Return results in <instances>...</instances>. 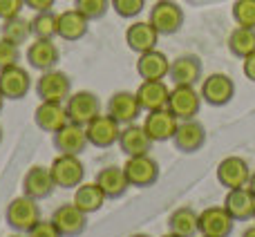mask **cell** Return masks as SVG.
I'll return each instance as SVG.
<instances>
[{"label": "cell", "mask_w": 255, "mask_h": 237, "mask_svg": "<svg viewBox=\"0 0 255 237\" xmlns=\"http://www.w3.org/2000/svg\"><path fill=\"white\" fill-rule=\"evenodd\" d=\"M224 208L229 211V215L233 217L235 222H247L255 217V195L247 186L242 188H233L226 193L224 199Z\"/></svg>", "instance_id": "cell-24"}, {"label": "cell", "mask_w": 255, "mask_h": 237, "mask_svg": "<svg viewBox=\"0 0 255 237\" xmlns=\"http://www.w3.org/2000/svg\"><path fill=\"white\" fill-rule=\"evenodd\" d=\"M130 237H148V235H141V233H139V235H130Z\"/></svg>", "instance_id": "cell-47"}, {"label": "cell", "mask_w": 255, "mask_h": 237, "mask_svg": "<svg viewBox=\"0 0 255 237\" xmlns=\"http://www.w3.org/2000/svg\"><path fill=\"white\" fill-rule=\"evenodd\" d=\"M22 9H25V0H0V20L20 16Z\"/></svg>", "instance_id": "cell-38"}, {"label": "cell", "mask_w": 255, "mask_h": 237, "mask_svg": "<svg viewBox=\"0 0 255 237\" xmlns=\"http://www.w3.org/2000/svg\"><path fill=\"white\" fill-rule=\"evenodd\" d=\"M229 52L238 58H247L255 52V29L253 27H235L229 34Z\"/></svg>", "instance_id": "cell-31"}, {"label": "cell", "mask_w": 255, "mask_h": 237, "mask_svg": "<svg viewBox=\"0 0 255 237\" xmlns=\"http://www.w3.org/2000/svg\"><path fill=\"white\" fill-rule=\"evenodd\" d=\"M242 72L251 83H255V52L251 54V56L242 58Z\"/></svg>", "instance_id": "cell-40"}, {"label": "cell", "mask_w": 255, "mask_h": 237, "mask_svg": "<svg viewBox=\"0 0 255 237\" xmlns=\"http://www.w3.org/2000/svg\"><path fill=\"white\" fill-rule=\"evenodd\" d=\"M154 2H157V0H154Z\"/></svg>", "instance_id": "cell-49"}, {"label": "cell", "mask_w": 255, "mask_h": 237, "mask_svg": "<svg viewBox=\"0 0 255 237\" xmlns=\"http://www.w3.org/2000/svg\"><path fill=\"white\" fill-rule=\"evenodd\" d=\"M242 237H255V224H253V226H249V229L242 233Z\"/></svg>", "instance_id": "cell-43"}, {"label": "cell", "mask_w": 255, "mask_h": 237, "mask_svg": "<svg viewBox=\"0 0 255 237\" xmlns=\"http://www.w3.org/2000/svg\"><path fill=\"white\" fill-rule=\"evenodd\" d=\"M65 108H67L70 121L79 123V125H88L94 117L101 115V101L90 90H81V92L70 94L65 101Z\"/></svg>", "instance_id": "cell-6"}, {"label": "cell", "mask_w": 255, "mask_h": 237, "mask_svg": "<svg viewBox=\"0 0 255 237\" xmlns=\"http://www.w3.org/2000/svg\"><path fill=\"white\" fill-rule=\"evenodd\" d=\"M247 188L251 190V193L255 195V172H251V179H249V184H247Z\"/></svg>", "instance_id": "cell-42"}, {"label": "cell", "mask_w": 255, "mask_h": 237, "mask_svg": "<svg viewBox=\"0 0 255 237\" xmlns=\"http://www.w3.org/2000/svg\"><path fill=\"white\" fill-rule=\"evenodd\" d=\"M199 94H202V101H206L208 106L222 108V106H226V103L233 101L235 83H233V79H231L229 74L215 72V74H208L206 79H202Z\"/></svg>", "instance_id": "cell-5"}, {"label": "cell", "mask_w": 255, "mask_h": 237, "mask_svg": "<svg viewBox=\"0 0 255 237\" xmlns=\"http://www.w3.org/2000/svg\"><path fill=\"white\" fill-rule=\"evenodd\" d=\"M27 237H63L61 233H58V229L54 226V222L49 220V222H45V220H40L38 224L34 226V229L27 233Z\"/></svg>", "instance_id": "cell-39"}, {"label": "cell", "mask_w": 255, "mask_h": 237, "mask_svg": "<svg viewBox=\"0 0 255 237\" xmlns=\"http://www.w3.org/2000/svg\"><path fill=\"white\" fill-rule=\"evenodd\" d=\"M136 99L143 112L163 110L168 108V97H170V88L166 81H141L139 90H136Z\"/></svg>", "instance_id": "cell-23"}, {"label": "cell", "mask_w": 255, "mask_h": 237, "mask_svg": "<svg viewBox=\"0 0 255 237\" xmlns=\"http://www.w3.org/2000/svg\"><path fill=\"white\" fill-rule=\"evenodd\" d=\"M27 61L34 70L47 72L58 65L61 52H58L56 43H52V38H34V43H29L27 47Z\"/></svg>", "instance_id": "cell-20"}, {"label": "cell", "mask_w": 255, "mask_h": 237, "mask_svg": "<svg viewBox=\"0 0 255 237\" xmlns=\"http://www.w3.org/2000/svg\"><path fill=\"white\" fill-rule=\"evenodd\" d=\"M4 220L18 233H29L36 224L40 222V208L36 204V199L20 195V197L11 199L4 211Z\"/></svg>", "instance_id": "cell-1"}, {"label": "cell", "mask_w": 255, "mask_h": 237, "mask_svg": "<svg viewBox=\"0 0 255 237\" xmlns=\"http://www.w3.org/2000/svg\"><path fill=\"white\" fill-rule=\"evenodd\" d=\"M54 188H56V184L52 179V172L45 166H31L22 177V195L36 199V202L52 197Z\"/></svg>", "instance_id": "cell-14"}, {"label": "cell", "mask_w": 255, "mask_h": 237, "mask_svg": "<svg viewBox=\"0 0 255 237\" xmlns=\"http://www.w3.org/2000/svg\"><path fill=\"white\" fill-rule=\"evenodd\" d=\"M54 2L56 0H25V7H29L31 11H49Z\"/></svg>", "instance_id": "cell-41"}, {"label": "cell", "mask_w": 255, "mask_h": 237, "mask_svg": "<svg viewBox=\"0 0 255 237\" xmlns=\"http://www.w3.org/2000/svg\"><path fill=\"white\" fill-rule=\"evenodd\" d=\"M0 143H2V125H0Z\"/></svg>", "instance_id": "cell-46"}, {"label": "cell", "mask_w": 255, "mask_h": 237, "mask_svg": "<svg viewBox=\"0 0 255 237\" xmlns=\"http://www.w3.org/2000/svg\"><path fill=\"white\" fill-rule=\"evenodd\" d=\"M161 237H179V235H175V233H166V235H161Z\"/></svg>", "instance_id": "cell-45"}, {"label": "cell", "mask_w": 255, "mask_h": 237, "mask_svg": "<svg viewBox=\"0 0 255 237\" xmlns=\"http://www.w3.org/2000/svg\"><path fill=\"white\" fill-rule=\"evenodd\" d=\"M0 36L16 45L27 43V38L31 36V20H27V18H22V16L7 18V20H2V25H0Z\"/></svg>", "instance_id": "cell-32"}, {"label": "cell", "mask_w": 255, "mask_h": 237, "mask_svg": "<svg viewBox=\"0 0 255 237\" xmlns=\"http://www.w3.org/2000/svg\"><path fill=\"white\" fill-rule=\"evenodd\" d=\"M70 121L67 117V108L65 103H56V101H40V106L34 110V123L40 127L43 132H56L58 127H63Z\"/></svg>", "instance_id": "cell-25"}, {"label": "cell", "mask_w": 255, "mask_h": 237, "mask_svg": "<svg viewBox=\"0 0 255 237\" xmlns=\"http://www.w3.org/2000/svg\"><path fill=\"white\" fill-rule=\"evenodd\" d=\"M157 40H159V31L150 25L148 20H139L132 22L130 27L126 29V43L132 52L143 54L150 52V49H157Z\"/></svg>", "instance_id": "cell-26"}, {"label": "cell", "mask_w": 255, "mask_h": 237, "mask_svg": "<svg viewBox=\"0 0 255 237\" xmlns=\"http://www.w3.org/2000/svg\"><path fill=\"white\" fill-rule=\"evenodd\" d=\"M202 108V94L195 92L193 85H175L168 97V110L179 121H188L199 115Z\"/></svg>", "instance_id": "cell-7"}, {"label": "cell", "mask_w": 255, "mask_h": 237, "mask_svg": "<svg viewBox=\"0 0 255 237\" xmlns=\"http://www.w3.org/2000/svg\"><path fill=\"white\" fill-rule=\"evenodd\" d=\"M148 22L159 31V36H172L184 25V9L172 0H157L150 9Z\"/></svg>", "instance_id": "cell-3"}, {"label": "cell", "mask_w": 255, "mask_h": 237, "mask_svg": "<svg viewBox=\"0 0 255 237\" xmlns=\"http://www.w3.org/2000/svg\"><path fill=\"white\" fill-rule=\"evenodd\" d=\"M177 125H179V118L172 115L168 108L148 112V115H145V121H143L145 132L150 134V139H152L154 143H161V141L172 139Z\"/></svg>", "instance_id": "cell-17"}, {"label": "cell", "mask_w": 255, "mask_h": 237, "mask_svg": "<svg viewBox=\"0 0 255 237\" xmlns=\"http://www.w3.org/2000/svg\"><path fill=\"white\" fill-rule=\"evenodd\" d=\"M9 237H27V235H9Z\"/></svg>", "instance_id": "cell-48"}, {"label": "cell", "mask_w": 255, "mask_h": 237, "mask_svg": "<svg viewBox=\"0 0 255 237\" xmlns=\"http://www.w3.org/2000/svg\"><path fill=\"white\" fill-rule=\"evenodd\" d=\"M99 184V188L106 193L108 199H119L124 197L128 193V188H130V181H128L126 172H124V166H108V168H101V170L97 172V179H94Z\"/></svg>", "instance_id": "cell-27"}, {"label": "cell", "mask_w": 255, "mask_h": 237, "mask_svg": "<svg viewBox=\"0 0 255 237\" xmlns=\"http://www.w3.org/2000/svg\"><path fill=\"white\" fill-rule=\"evenodd\" d=\"M85 132H88L90 145H94V148H110V145H115L119 141L121 125L106 112V115L94 117L85 125Z\"/></svg>", "instance_id": "cell-13"}, {"label": "cell", "mask_w": 255, "mask_h": 237, "mask_svg": "<svg viewBox=\"0 0 255 237\" xmlns=\"http://www.w3.org/2000/svg\"><path fill=\"white\" fill-rule=\"evenodd\" d=\"M49 172H52V179L56 184V188L72 190L83 184L85 166L76 154H58L52 161V166H49Z\"/></svg>", "instance_id": "cell-2"}, {"label": "cell", "mask_w": 255, "mask_h": 237, "mask_svg": "<svg viewBox=\"0 0 255 237\" xmlns=\"http://www.w3.org/2000/svg\"><path fill=\"white\" fill-rule=\"evenodd\" d=\"M106 199H108L106 193L99 188L97 181H92V184H81L79 188H74V204L83 213H88V215L101 211Z\"/></svg>", "instance_id": "cell-30"}, {"label": "cell", "mask_w": 255, "mask_h": 237, "mask_svg": "<svg viewBox=\"0 0 255 237\" xmlns=\"http://www.w3.org/2000/svg\"><path fill=\"white\" fill-rule=\"evenodd\" d=\"M168 79H172L175 85H197L202 81V61L195 54H181L175 61H170Z\"/></svg>", "instance_id": "cell-18"}, {"label": "cell", "mask_w": 255, "mask_h": 237, "mask_svg": "<svg viewBox=\"0 0 255 237\" xmlns=\"http://www.w3.org/2000/svg\"><path fill=\"white\" fill-rule=\"evenodd\" d=\"M31 88V79L29 72L22 65H7L0 67V92L4 94V99L9 101H20L29 94Z\"/></svg>", "instance_id": "cell-9"}, {"label": "cell", "mask_w": 255, "mask_h": 237, "mask_svg": "<svg viewBox=\"0 0 255 237\" xmlns=\"http://www.w3.org/2000/svg\"><path fill=\"white\" fill-rule=\"evenodd\" d=\"M172 143L179 152L184 154H193L197 150H202V145L206 143V130L199 121L195 118H188V121H179L175 130V136H172Z\"/></svg>", "instance_id": "cell-15"}, {"label": "cell", "mask_w": 255, "mask_h": 237, "mask_svg": "<svg viewBox=\"0 0 255 237\" xmlns=\"http://www.w3.org/2000/svg\"><path fill=\"white\" fill-rule=\"evenodd\" d=\"M168 229H170V233L179 237H195L199 233V213H195L188 206L177 208L168 217Z\"/></svg>", "instance_id": "cell-29"}, {"label": "cell", "mask_w": 255, "mask_h": 237, "mask_svg": "<svg viewBox=\"0 0 255 237\" xmlns=\"http://www.w3.org/2000/svg\"><path fill=\"white\" fill-rule=\"evenodd\" d=\"M58 25V13L49 11H36L31 18V36L34 38H54Z\"/></svg>", "instance_id": "cell-33"}, {"label": "cell", "mask_w": 255, "mask_h": 237, "mask_svg": "<svg viewBox=\"0 0 255 237\" xmlns=\"http://www.w3.org/2000/svg\"><path fill=\"white\" fill-rule=\"evenodd\" d=\"M90 20L76 9H65V11L58 13V25H56V36L63 40H81L85 34H88Z\"/></svg>", "instance_id": "cell-28"}, {"label": "cell", "mask_w": 255, "mask_h": 237, "mask_svg": "<svg viewBox=\"0 0 255 237\" xmlns=\"http://www.w3.org/2000/svg\"><path fill=\"white\" fill-rule=\"evenodd\" d=\"M74 9L83 13L88 20H99L108 13L110 0H74Z\"/></svg>", "instance_id": "cell-35"}, {"label": "cell", "mask_w": 255, "mask_h": 237, "mask_svg": "<svg viewBox=\"0 0 255 237\" xmlns=\"http://www.w3.org/2000/svg\"><path fill=\"white\" fill-rule=\"evenodd\" d=\"M52 136H54L52 139L54 148L58 150V154H76L79 157L90 145L85 125H79V123H72V121H67L63 127H58Z\"/></svg>", "instance_id": "cell-10"}, {"label": "cell", "mask_w": 255, "mask_h": 237, "mask_svg": "<svg viewBox=\"0 0 255 237\" xmlns=\"http://www.w3.org/2000/svg\"><path fill=\"white\" fill-rule=\"evenodd\" d=\"M117 143H119L121 152L128 154V157H139V154H150V148H152L154 141L150 139V134L145 132L143 125L130 123V125H126L121 130Z\"/></svg>", "instance_id": "cell-22"}, {"label": "cell", "mask_w": 255, "mask_h": 237, "mask_svg": "<svg viewBox=\"0 0 255 237\" xmlns=\"http://www.w3.org/2000/svg\"><path fill=\"white\" fill-rule=\"evenodd\" d=\"M110 7L117 11L121 18H136L145 7V0H110Z\"/></svg>", "instance_id": "cell-36"}, {"label": "cell", "mask_w": 255, "mask_h": 237, "mask_svg": "<svg viewBox=\"0 0 255 237\" xmlns=\"http://www.w3.org/2000/svg\"><path fill=\"white\" fill-rule=\"evenodd\" d=\"M253 220H255V217H253Z\"/></svg>", "instance_id": "cell-50"}, {"label": "cell", "mask_w": 255, "mask_h": 237, "mask_svg": "<svg viewBox=\"0 0 255 237\" xmlns=\"http://www.w3.org/2000/svg\"><path fill=\"white\" fill-rule=\"evenodd\" d=\"M70 94H72V81L65 72L47 70L36 81V97H38L40 101L65 103Z\"/></svg>", "instance_id": "cell-4"}, {"label": "cell", "mask_w": 255, "mask_h": 237, "mask_svg": "<svg viewBox=\"0 0 255 237\" xmlns=\"http://www.w3.org/2000/svg\"><path fill=\"white\" fill-rule=\"evenodd\" d=\"M124 172L134 188H148L159 179V163L150 154H139V157H128L124 163Z\"/></svg>", "instance_id": "cell-8"}, {"label": "cell", "mask_w": 255, "mask_h": 237, "mask_svg": "<svg viewBox=\"0 0 255 237\" xmlns=\"http://www.w3.org/2000/svg\"><path fill=\"white\" fill-rule=\"evenodd\" d=\"M18 47H20V45H16L0 36V67L16 65V63L20 61V49Z\"/></svg>", "instance_id": "cell-37"}, {"label": "cell", "mask_w": 255, "mask_h": 237, "mask_svg": "<svg viewBox=\"0 0 255 237\" xmlns=\"http://www.w3.org/2000/svg\"><path fill=\"white\" fill-rule=\"evenodd\" d=\"M235 220L224 206H208L199 213V233L202 237H229L233 233Z\"/></svg>", "instance_id": "cell-12"}, {"label": "cell", "mask_w": 255, "mask_h": 237, "mask_svg": "<svg viewBox=\"0 0 255 237\" xmlns=\"http://www.w3.org/2000/svg\"><path fill=\"white\" fill-rule=\"evenodd\" d=\"M139 99L134 92H115L108 101V115L115 118L119 125H130L136 121V117L141 115Z\"/></svg>", "instance_id": "cell-19"}, {"label": "cell", "mask_w": 255, "mask_h": 237, "mask_svg": "<svg viewBox=\"0 0 255 237\" xmlns=\"http://www.w3.org/2000/svg\"><path fill=\"white\" fill-rule=\"evenodd\" d=\"M231 13H233L235 25L255 29V0H235Z\"/></svg>", "instance_id": "cell-34"}, {"label": "cell", "mask_w": 255, "mask_h": 237, "mask_svg": "<svg viewBox=\"0 0 255 237\" xmlns=\"http://www.w3.org/2000/svg\"><path fill=\"white\" fill-rule=\"evenodd\" d=\"M168 72H170V61L159 49L143 52L136 58V74L141 76V81H163L168 79Z\"/></svg>", "instance_id": "cell-21"}, {"label": "cell", "mask_w": 255, "mask_h": 237, "mask_svg": "<svg viewBox=\"0 0 255 237\" xmlns=\"http://www.w3.org/2000/svg\"><path fill=\"white\" fill-rule=\"evenodd\" d=\"M49 220L54 222V226L63 237H76L85 233V229H88V213L81 211L74 202L58 206Z\"/></svg>", "instance_id": "cell-11"}, {"label": "cell", "mask_w": 255, "mask_h": 237, "mask_svg": "<svg viewBox=\"0 0 255 237\" xmlns=\"http://www.w3.org/2000/svg\"><path fill=\"white\" fill-rule=\"evenodd\" d=\"M251 179V168L242 157H226L217 166V181L224 186L226 190L242 188Z\"/></svg>", "instance_id": "cell-16"}, {"label": "cell", "mask_w": 255, "mask_h": 237, "mask_svg": "<svg viewBox=\"0 0 255 237\" xmlns=\"http://www.w3.org/2000/svg\"><path fill=\"white\" fill-rule=\"evenodd\" d=\"M4 101H7V99H4V94L0 92V112H2V108H4Z\"/></svg>", "instance_id": "cell-44"}]
</instances>
